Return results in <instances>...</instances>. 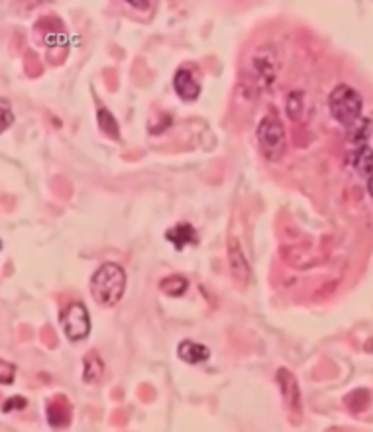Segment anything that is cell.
<instances>
[{
  "instance_id": "1",
  "label": "cell",
  "mask_w": 373,
  "mask_h": 432,
  "mask_svg": "<svg viewBox=\"0 0 373 432\" xmlns=\"http://www.w3.org/2000/svg\"><path fill=\"white\" fill-rule=\"evenodd\" d=\"M126 291V271L118 263H102L90 277V295L100 307L118 304Z\"/></svg>"
},
{
  "instance_id": "2",
  "label": "cell",
  "mask_w": 373,
  "mask_h": 432,
  "mask_svg": "<svg viewBox=\"0 0 373 432\" xmlns=\"http://www.w3.org/2000/svg\"><path fill=\"white\" fill-rule=\"evenodd\" d=\"M255 136H257V144H260V150L264 153L265 160L269 162H279L287 150V134L285 126L281 124V120L277 114L269 112L267 116L262 118V122L257 124L255 130Z\"/></svg>"
},
{
  "instance_id": "3",
  "label": "cell",
  "mask_w": 373,
  "mask_h": 432,
  "mask_svg": "<svg viewBox=\"0 0 373 432\" xmlns=\"http://www.w3.org/2000/svg\"><path fill=\"white\" fill-rule=\"evenodd\" d=\"M328 107L334 120L344 126H354L358 120L362 118V95L356 88H351L350 85L334 86V91L328 97Z\"/></svg>"
},
{
  "instance_id": "4",
  "label": "cell",
  "mask_w": 373,
  "mask_h": 432,
  "mask_svg": "<svg viewBox=\"0 0 373 432\" xmlns=\"http://www.w3.org/2000/svg\"><path fill=\"white\" fill-rule=\"evenodd\" d=\"M59 324L71 342L85 340L90 334V316L83 302H71L65 311L59 314Z\"/></svg>"
},
{
  "instance_id": "5",
  "label": "cell",
  "mask_w": 373,
  "mask_h": 432,
  "mask_svg": "<svg viewBox=\"0 0 373 432\" xmlns=\"http://www.w3.org/2000/svg\"><path fill=\"white\" fill-rule=\"evenodd\" d=\"M277 383L281 387V395H283V401H285L289 410H293L299 417L301 415V391H299L295 376L287 367H281V369H277Z\"/></svg>"
},
{
  "instance_id": "6",
  "label": "cell",
  "mask_w": 373,
  "mask_h": 432,
  "mask_svg": "<svg viewBox=\"0 0 373 432\" xmlns=\"http://www.w3.org/2000/svg\"><path fill=\"white\" fill-rule=\"evenodd\" d=\"M173 88H175L179 98L186 100V102L197 100L198 95H200V83H198L195 75H193L189 69H185V67H181L175 73V77H173Z\"/></svg>"
},
{
  "instance_id": "7",
  "label": "cell",
  "mask_w": 373,
  "mask_h": 432,
  "mask_svg": "<svg viewBox=\"0 0 373 432\" xmlns=\"http://www.w3.org/2000/svg\"><path fill=\"white\" fill-rule=\"evenodd\" d=\"M177 356L181 357L185 364L197 366V364L209 362L210 350L207 346L197 344V342H193V340H185V342H181L179 348H177Z\"/></svg>"
},
{
  "instance_id": "8",
  "label": "cell",
  "mask_w": 373,
  "mask_h": 432,
  "mask_svg": "<svg viewBox=\"0 0 373 432\" xmlns=\"http://www.w3.org/2000/svg\"><path fill=\"white\" fill-rule=\"evenodd\" d=\"M165 238L175 246V249H181L186 248V246H191V244H197V230L191 226V224H177V226L169 228L167 232H165Z\"/></svg>"
},
{
  "instance_id": "9",
  "label": "cell",
  "mask_w": 373,
  "mask_h": 432,
  "mask_svg": "<svg viewBox=\"0 0 373 432\" xmlns=\"http://www.w3.org/2000/svg\"><path fill=\"white\" fill-rule=\"evenodd\" d=\"M228 258H230V271L238 281H250V270H248V261L241 254L238 240L232 238L228 242Z\"/></svg>"
},
{
  "instance_id": "10",
  "label": "cell",
  "mask_w": 373,
  "mask_h": 432,
  "mask_svg": "<svg viewBox=\"0 0 373 432\" xmlns=\"http://www.w3.org/2000/svg\"><path fill=\"white\" fill-rule=\"evenodd\" d=\"M83 381L85 383H97L102 373H104V362L102 357L99 356V352L90 350L87 352V356L83 360Z\"/></svg>"
},
{
  "instance_id": "11",
  "label": "cell",
  "mask_w": 373,
  "mask_h": 432,
  "mask_svg": "<svg viewBox=\"0 0 373 432\" xmlns=\"http://www.w3.org/2000/svg\"><path fill=\"white\" fill-rule=\"evenodd\" d=\"M61 397H55L49 405H47V421L54 429H59V426H67L69 424V419H71V407L69 403L63 401V405H59Z\"/></svg>"
},
{
  "instance_id": "12",
  "label": "cell",
  "mask_w": 373,
  "mask_h": 432,
  "mask_svg": "<svg viewBox=\"0 0 373 432\" xmlns=\"http://www.w3.org/2000/svg\"><path fill=\"white\" fill-rule=\"evenodd\" d=\"M354 167H356V171L363 175V177H372L373 175V150L370 146H363L360 150L356 151V155H354Z\"/></svg>"
},
{
  "instance_id": "13",
  "label": "cell",
  "mask_w": 373,
  "mask_h": 432,
  "mask_svg": "<svg viewBox=\"0 0 373 432\" xmlns=\"http://www.w3.org/2000/svg\"><path fill=\"white\" fill-rule=\"evenodd\" d=\"M186 287H189V279L183 275H171L159 281V291L169 295V297H181L185 295Z\"/></svg>"
},
{
  "instance_id": "14",
  "label": "cell",
  "mask_w": 373,
  "mask_h": 432,
  "mask_svg": "<svg viewBox=\"0 0 373 432\" xmlns=\"http://www.w3.org/2000/svg\"><path fill=\"white\" fill-rule=\"evenodd\" d=\"M99 126L100 130L110 136L112 140H120V128H118V122L112 116V112L106 108H100L99 110Z\"/></svg>"
},
{
  "instance_id": "15",
  "label": "cell",
  "mask_w": 373,
  "mask_h": 432,
  "mask_svg": "<svg viewBox=\"0 0 373 432\" xmlns=\"http://www.w3.org/2000/svg\"><path fill=\"white\" fill-rule=\"evenodd\" d=\"M301 93H291L289 98H287V112H289V118L296 120L301 116V110H303V105H301Z\"/></svg>"
},
{
  "instance_id": "16",
  "label": "cell",
  "mask_w": 373,
  "mask_h": 432,
  "mask_svg": "<svg viewBox=\"0 0 373 432\" xmlns=\"http://www.w3.org/2000/svg\"><path fill=\"white\" fill-rule=\"evenodd\" d=\"M0 369H2L0 383H2V385H12V383H14V371H16V367L2 360V362H0Z\"/></svg>"
},
{
  "instance_id": "17",
  "label": "cell",
  "mask_w": 373,
  "mask_h": 432,
  "mask_svg": "<svg viewBox=\"0 0 373 432\" xmlns=\"http://www.w3.org/2000/svg\"><path fill=\"white\" fill-rule=\"evenodd\" d=\"M26 405H28V401L20 397V395H16V397H12V399L4 401L2 410H4V412H8V410H22L26 409Z\"/></svg>"
},
{
  "instance_id": "18",
  "label": "cell",
  "mask_w": 373,
  "mask_h": 432,
  "mask_svg": "<svg viewBox=\"0 0 373 432\" xmlns=\"http://www.w3.org/2000/svg\"><path fill=\"white\" fill-rule=\"evenodd\" d=\"M2 132L4 130L10 128V124L14 122V114L10 112V107H8V100L6 98H2Z\"/></svg>"
},
{
  "instance_id": "19",
  "label": "cell",
  "mask_w": 373,
  "mask_h": 432,
  "mask_svg": "<svg viewBox=\"0 0 373 432\" xmlns=\"http://www.w3.org/2000/svg\"><path fill=\"white\" fill-rule=\"evenodd\" d=\"M367 191H370V194L373 196V175L370 177V185H367Z\"/></svg>"
}]
</instances>
